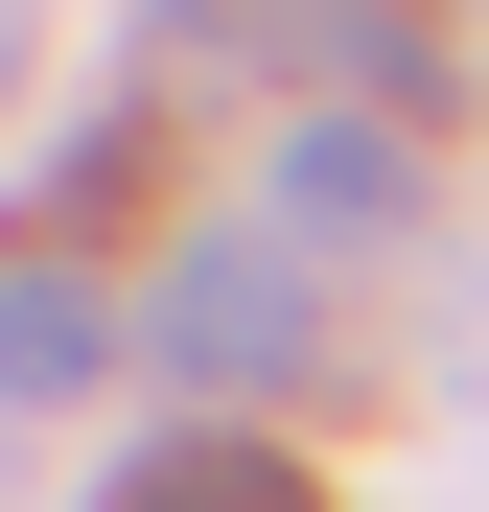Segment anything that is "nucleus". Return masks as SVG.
Masks as SVG:
<instances>
[{
    "instance_id": "f257e3e1",
    "label": "nucleus",
    "mask_w": 489,
    "mask_h": 512,
    "mask_svg": "<svg viewBox=\"0 0 489 512\" xmlns=\"http://www.w3.org/2000/svg\"><path fill=\"white\" fill-rule=\"evenodd\" d=\"M140 350L163 373H233V396H280L303 350H326V303H303V233H187V256H163V303H140Z\"/></svg>"
},
{
    "instance_id": "f03ea898",
    "label": "nucleus",
    "mask_w": 489,
    "mask_h": 512,
    "mask_svg": "<svg viewBox=\"0 0 489 512\" xmlns=\"http://www.w3.org/2000/svg\"><path fill=\"white\" fill-rule=\"evenodd\" d=\"M396 210H420V163H396V117H373V94H326V117L280 140V210H257V233H396Z\"/></svg>"
},
{
    "instance_id": "7ed1b4c3",
    "label": "nucleus",
    "mask_w": 489,
    "mask_h": 512,
    "mask_svg": "<svg viewBox=\"0 0 489 512\" xmlns=\"http://www.w3.org/2000/svg\"><path fill=\"white\" fill-rule=\"evenodd\" d=\"M257 47L303 70V94H373V117H420V70H443L420 0H257Z\"/></svg>"
},
{
    "instance_id": "20e7f679",
    "label": "nucleus",
    "mask_w": 489,
    "mask_h": 512,
    "mask_svg": "<svg viewBox=\"0 0 489 512\" xmlns=\"http://www.w3.org/2000/svg\"><path fill=\"white\" fill-rule=\"evenodd\" d=\"M117 373V303L47 280V256H0V396H94Z\"/></svg>"
},
{
    "instance_id": "39448f33",
    "label": "nucleus",
    "mask_w": 489,
    "mask_h": 512,
    "mask_svg": "<svg viewBox=\"0 0 489 512\" xmlns=\"http://www.w3.org/2000/svg\"><path fill=\"white\" fill-rule=\"evenodd\" d=\"M280 489H303V466L257 443V419H187V443H140V466H117V512H280Z\"/></svg>"
},
{
    "instance_id": "423d86ee",
    "label": "nucleus",
    "mask_w": 489,
    "mask_h": 512,
    "mask_svg": "<svg viewBox=\"0 0 489 512\" xmlns=\"http://www.w3.org/2000/svg\"><path fill=\"white\" fill-rule=\"evenodd\" d=\"M0 94H24V24H0Z\"/></svg>"
}]
</instances>
